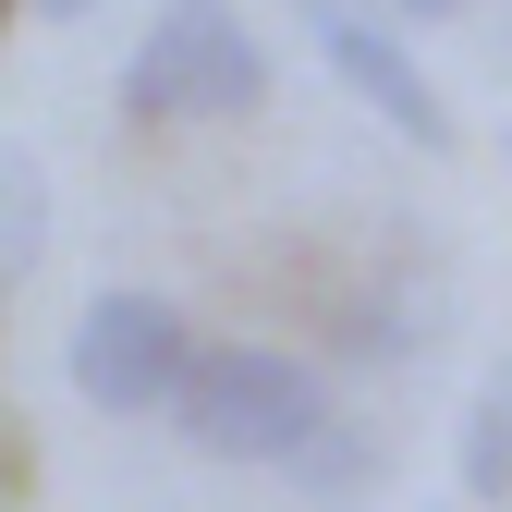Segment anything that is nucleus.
Returning a JSON list of instances; mask_svg holds the SVG:
<instances>
[{
	"label": "nucleus",
	"mask_w": 512,
	"mask_h": 512,
	"mask_svg": "<svg viewBox=\"0 0 512 512\" xmlns=\"http://www.w3.org/2000/svg\"><path fill=\"white\" fill-rule=\"evenodd\" d=\"M171 415H183V439H196L208 464H293L317 439V415H330V391H317V366L281 354V342H196Z\"/></svg>",
	"instance_id": "obj_1"
},
{
	"label": "nucleus",
	"mask_w": 512,
	"mask_h": 512,
	"mask_svg": "<svg viewBox=\"0 0 512 512\" xmlns=\"http://www.w3.org/2000/svg\"><path fill=\"white\" fill-rule=\"evenodd\" d=\"M269 98V37L232 0H159L135 61H122V110L135 122H244Z\"/></svg>",
	"instance_id": "obj_2"
},
{
	"label": "nucleus",
	"mask_w": 512,
	"mask_h": 512,
	"mask_svg": "<svg viewBox=\"0 0 512 512\" xmlns=\"http://www.w3.org/2000/svg\"><path fill=\"white\" fill-rule=\"evenodd\" d=\"M183 366H196V330L171 293H98L74 317V391L98 415H171Z\"/></svg>",
	"instance_id": "obj_3"
},
{
	"label": "nucleus",
	"mask_w": 512,
	"mask_h": 512,
	"mask_svg": "<svg viewBox=\"0 0 512 512\" xmlns=\"http://www.w3.org/2000/svg\"><path fill=\"white\" fill-rule=\"evenodd\" d=\"M305 25H317V61H330L378 122H403V147H452V110H439V86L403 61V25H366L342 0H305Z\"/></svg>",
	"instance_id": "obj_4"
},
{
	"label": "nucleus",
	"mask_w": 512,
	"mask_h": 512,
	"mask_svg": "<svg viewBox=\"0 0 512 512\" xmlns=\"http://www.w3.org/2000/svg\"><path fill=\"white\" fill-rule=\"evenodd\" d=\"M293 488L305 500H366L378 488V427H342V415H317V439H305V452H293Z\"/></svg>",
	"instance_id": "obj_5"
},
{
	"label": "nucleus",
	"mask_w": 512,
	"mask_h": 512,
	"mask_svg": "<svg viewBox=\"0 0 512 512\" xmlns=\"http://www.w3.org/2000/svg\"><path fill=\"white\" fill-rule=\"evenodd\" d=\"M452 476H464V500H512V366L464 403V452H452Z\"/></svg>",
	"instance_id": "obj_6"
},
{
	"label": "nucleus",
	"mask_w": 512,
	"mask_h": 512,
	"mask_svg": "<svg viewBox=\"0 0 512 512\" xmlns=\"http://www.w3.org/2000/svg\"><path fill=\"white\" fill-rule=\"evenodd\" d=\"M49 256V171L25 147H0V281H25Z\"/></svg>",
	"instance_id": "obj_7"
},
{
	"label": "nucleus",
	"mask_w": 512,
	"mask_h": 512,
	"mask_svg": "<svg viewBox=\"0 0 512 512\" xmlns=\"http://www.w3.org/2000/svg\"><path fill=\"white\" fill-rule=\"evenodd\" d=\"M452 13H476V0H391V25H452Z\"/></svg>",
	"instance_id": "obj_8"
},
{
	"label": "nucleus",
	"mask_w": 512,
	"mask_h": 512,
	"mask_svg": "<svg viewBox=\"0 0 512 512\" xmlns=\"http://www.w3.org/2000/svg\"><path fill=\"white\" fill-rule=\"evenodd\" d=\"M0 25H13V0H0Z\"/></svg>",
	"instance_id": "obj_9"
},
{
	"label": "nucleus",
	"mask_w": 512,
	"mask_h": 512,
	"mask_svg": "<svg viewBox=\"0 0 512 512\" xmlns=\"http://www.w3.org/2000/svg\"><path fill=\"white\" fill-rule=\"evenodd\" d=\"M500 159H512V135H500Z\"/></svg>",
	"instance_id": "obj_10"
}]
</instances>
